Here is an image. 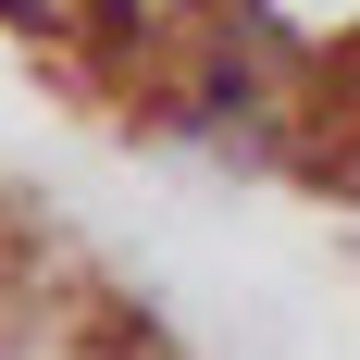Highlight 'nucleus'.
Returning <instances> with one entry per match:
<instances>
[{
    "label": "nucleus",
    "instance_id": "nucleus-1",
    "mask_svg": "<svg viewBox=\"0 0 360 360\" xmlns=\"http://www.w3.org/2000/svg\"><path fill=\"white\" fill-rule=\"evenodd\" d=\"M149 124L186 149H274L286 137V50L249 25H224V37H186V63L149 87Z\"/></svg>",
    "mask_w": 360,
    "mask_h": 360
},
{
    "label": "nucleus",
    "instance_id": "nucleus-2",
    "mask_svg": "<svg viewBox=\"0 0 360 360\" xmlns=\"http://www.w3.org/2000/svg\"><path fill=\"white\" fill-rule=\"evenodd\" d=\"M112 0H0V25H25V37H75V25H100Z\"/></svg>",
    "mask_w": 360,
    "mask_h": 360
}]
</instances>
